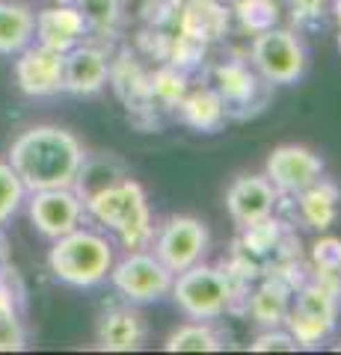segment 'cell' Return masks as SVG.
Here are the masks:
<instances>
[{
    "mask_svg": "<svg viewBox=\"0 0 341 355\" xmlns=\"http://www.w3.org/2000/svg\"><path fill=\"white\" fill-rule=\"evenodd\" d=\"M83 154L81 139L72 130L60 125H33L13 139L6 163L15 169L27 193H33L72 187Z\"/></svg>",
    "mask_w": 341,
    "mask_h": 355,
    "instance_id": "obj_1",
    "label": "cell"
},
{
    "mask_svg": "<svg viewBox=\"0 0 341 355\" xmlns=\"http://www.w3.org/2000/svg\"><path fill=\"white\" fill-rule=\"evenodd\" d=\"M83 210L104 231H110L128 252L151 246V237H155L151 207H149L146 190L131 175L125 181L107 187L104 193L92 196L90 202H83Z\"/></svg>",
    "mask_w": 341,
    "mask_h": 355,
    "instance_id": "obj_2",
    "label": "cell"
},
{
    "mask_svg": "<svg viewBox=\"0 0 341 355\" xmlns=\"http://www.w3.org/2000/svg\"><path fill=\"white\" fill-rule=\"evenodd\" d=\"M116 263V246L95 228H72L53 240L48 252V270L57 282L69 287H98L107 282Z\"/></svg>",
    "mask_w": 341,
    "mask_h": 355,
    "instance_id": "obj_3",
    "label": "cell"
},
{
    "mask_svg": "<svg viewBox=\"0 0 341 355\" xmlns=\"http://www.w3.org/2000/svg\"><path fill=\"white\" fill-rule=\"evenodd\" d=\"M169 293L187 320H219L235 308L238 299L232 275L202 261L184 272H175Z\"/></svg>",
    "mask_w": 341,
    "mask_h": 355,
    "instance_id": "obj_4",
    "label": "cell"
},
{
    "mask_svg": "<svg viewBox=\"0 0 341 355\" xmlns=\"http://www.w3.org/2000/svg\"><path fill=\"white\" fill-rule=\"evenodd\" d=\"M249 65L256 74L270 86H294L306 77L309 69V53L303 39L291 30L270 27L256 33L249 44Z\"/></svg>",
    "mask_w": 341,
    "mask_h": 355,
    "instance_id": "obj_5",
    "label": "cell"
},
{
    "mask_svg": "<svg viewBox=\"0 0 341 355\" xmlns=\"http://www.w3.org/2000/svg\"><path fill=\"white\" fill-rule=\"evenodd\" d=\"M338 311H341V302L324 284H317L315 279L303 282L300 287H294L285 329L294 335L300 349H315L335 331Z\"/></svg>",
    "mask_w": 341,
    "mask_h": 355,
    "instance_id": "obj_6",
    "label": "cell"
},
{
    "mask_svg": "<svg viewBox=\"0 0 341 355\" xmlns=\"http://www.w3.org/2000/svg\"><path fill=\"white\" fill-rule=\"evenodd\" d=\"M107 279L125 302L146 305V302H158V299H163L172 291L175 272L158 258L155 252L134 249V252H128L122 261L113 263V270H110Z\"/></svg>",
    "mask_w": 341,
    "mask_h": 355,
    "instance_id": "obj_7",
    "label": "cell"
},
{
    "mask_svg": "<svg viewBox=\"0 0 341 355\" xmlns=\"http://www.w3.org/2000/svg\"><path fill=\"white\" fill-rule=\"evenodd\" d=\"M211 86L223 98L228 119H247L264 110L270 98V83H264L249 62L226 60L211 69Z\"/></svg>",
    "mask_w": 341,
    "mask_h": 355,
    "instance_id": "obj_8",
    "label": "cell"
},
{
    "mask_svg": "<svg viewBox=\"0 0 341 355\" xmlns=\"http://www.w3.org/2000/svg\"><path fill=\"white\" fill-rule=\"evenodd\" d=\"M208 249H211V231L196 216H169L151 237V252L172 272H184L193 263L205 261Z\"/></svg>",
    "mask_w": 341,
    "mask_h": 355,
    "instance_id": "obj_9",
    "label": "cell"
},
{
    "mask_svg": "<svg viewBox=\"0 0 341 355\" xmlns=\"http://www.w3.org/2000/svg\"><path fill=\"white\" fill-rule=\"evenodd\" d=\"M27 216L33 222V228L42 237L57 240L63 234H69L72 228L81 225V219L86 216L81 196L72 187H53V190H33L27 193Z\"/></svg>",
    "mask_w": 341,
    "mask_h": 355,
    "instance_id": "obj_10",
    "label": "cell"
},
{
    "mask_svg": "<svg viewBox=\"0 0 341 355\" xmlns=\"http://www.w3.org/2000/svg\"><path fill=\"white\" fill-rule=\"evenodd\" d=\"M13 74L18 89L27 98H51L63 92V53L30 42L24 51L15 53Z\"/></svg>",
    "mask_w": 341,
    "mask_h": 355,
    "instance_id": "obj_11",
    "label": "cell"
},
{
    "mask_svg": "<svg viewBox=\"0 0 341 355\" xmlns=\"http://www.w3.org/2000/svg\"><path fill=\"white\" fill-rule=\"evenodd\" d=\"M264 175L279 196H297L324 175V160L306 146H276L264 163Z\"/></svg>",
    "mask_w": 341,
    "mask_h": 355,
    "instance_id": "obj_12",
    "label": "cell"
},
{
    "mask_svg": "<svg viewBox=\"0 0 341 355\" xmlns=\"http://www.w3.org/2000/svg\"><path fill=\"white\" fill-rule=\"evenodd\" d=\"M276 207H279V193L267 181V175H240L226 190V210L240 231L273 216Z\"/></svg>",
    "mask_w": 341,
    "mask_h": 355,
    "instance_id": "obj_13",
    "label": "cell"
},
{
    "mask_svg": "<svg viewBox=\"0 0 341 355\" xmlns=\"http://www.w3.org/2000/svg\"><path fill=\"white\" fill-rule=\"evenodd\" d=\"M110 57L104 48H98L92 42H81L78 48L63 53V92L90 98L98 95L110 83Z\"/></svg>",
    "mask_w": 341,
    "mask_h": 355,
    "instance_id": "obj_14",
    "label": "cell"
},
{
    "mask_svg": "<svg viewBox=\"0 0 341 355\" xmlns=\"http://www.w3.org/2000/svg\"><path fill=\"white\" fill-rule=\"evenodd\" d=\"M86 39H90V24L83 21V15L78 12V6L72 0L69 3L45 6L36 12V36H33V42L65 53V51L78 48Z\"/></svg>",
    "mask_w": 341,
    "mask_h": 355,
    "instance_id": "obj_15",
    "label": "cell"
},
{
    "mask_svg": "<svg viewBox=\"0 0 341 355\" xmlns=\"http://www.w3.org/2000/svg\"><path fill=\"white\" fill-rule=\"evenodd\" d=\"M146 338H149L146 317L128 305L104 311L95 329V343L104 352H134L146 343Z\"/></svg>",
    "mask_w": 341,
    "mask_h": 355,
    "instance_id": "obj_16",
    "label": "cell"
},
{
    "mask_svg": "<svg viewBox=\"0 0 341 355\" xmlns=\"http://www.w3.org/2000/svg\"><path fill=\"white\" fill-rule=\"evenodd\" d=\"M247 299V314L252 317V323H258L264 329L285 326L294 299V284L279 272H270L252 287Z\"/></svg>",
    "mask_w": 341,
    "mask_h": 355,
    "instance_id": "obj_17",
    "label": "cell"
},
{
    "mask_svg": "<svg viewBox=\"0 0 341 355\" xmlns=\"http://www.w3.org/2000/svg\"><path fill=\"white\" fill-rule=\"evenodd\" d=\"M228 18H232V12L226 9V0H184L178 6L175 24H178L181 36L211 44L228 33Z\"/></svg>",
    "mask_w": 341,
    "mask_h": 355,
    "instance_id": "obj_18",
    "label": "cell"
},
{
    "mask_svg": "<svg viewBox=\"0 0 341 355\" xmlns=\"http://www.w3.org/2000/svg\"><path fill=\"white\" fill-rule=\"evenodd\" d=\"M291 198L297 202V214H300V222L306 228H315V231L333 228V222L338 216V198H341L335 181L321 175L312 187H306L303 193H297Z\"/></svg>",
    "mask_w": 341,
    "mask_h": 355,
    "instance_id": "obj_19",
    "label": "cell"
},
{
    "mask_svg": "<svg viewBox=\"0 0 341 355\" xmlns=\"http://www.w3.org/2000/svg\"><path fill=\"white\" fill-rule=\"evenodd\" d=\"M175 113L187 128L199 130V133H217L228 121L223 98L214 92V86H196L187 89V95L178 101Z\"/></svg>",
    "mask_w": 341,
    "mask_h": 355,
    "instance_id": "obj_20",
    "label": "cell"
},
{
    "mask_svg": "<svg viewBox=\"0 0 341 355\" xmlns=\"http://www.w3.org/2000/svg\"><path fill=\"white\" fill-rule=\"evenodd\" d=\"M128 178V166L110 151H101V154H83L81 160V169L74 175V184L72 190L81 196V202H90L92 196L104 193L107 187H113L119 181Z\"/></svg>",
    "mask_w": 341,
    "mask_h": 355,
    "instance_id": "obj_21",
    "label": "cell"
},
{
    "mask_svg": "<svg viewBox=\"0 0 341 355\" xmlns=\"http://www.w3.org/2000/svg\"><path fill=\"white\" fill-rule=\"evenodd\" d=\"M36 36V12L18 0H0V57H15Z\"/></svg>",
    "mask_w": 341,
    "mask_h": 355,
    "instance_id": "obj_22",
    "label": "cell"
},
{
    "mask_svg": "<svg viewBox=\"0 0 341 355\" xmlns=\"http://www.w3.org/2000/svg\"><path fill=\"white\" fill-rule=\"evenodd\" d=\"M167 352H219L226 349V338L217 331L214 320H193L172 331L163 343Z\"/></svg>",
    "mask_w": 341,
    "mask_h": 355,
    "instance_id": "obj_23",
    "label": "cell"
},
{
    "mask_svg": "<svg viewBox=\"0 0 341 355\" xmlns=\"http://www.w3.org/2000/svg\"><path fill=\"white\" fill-rule=\"evenodd\" d=\"M3 272L6 270H0V352H21L27 347V329Z\"/></svg>",
    "mask_w": 341,
    "mask_h": 355,
    "instance_id": "obj_24",
    "label": "cell"
},
{
    "mask_svg": "<svg viewBox=\"0 0 341 355\" xmlns=\"http://www.w3.org/2000/svg\"><path fill=\"white\" fill-rule=\"evenodd\" d=\"M78 12L90 24V33H116V27L125 18V0H72Z\"/></svg>",
    "mask_w": 341,
    "mask_h": 355,
    "instance_id": "obj_25",
    "label": "cell"
},
{
    "mask_svg": "<svg viewBox=\"0 0 341 355\" xmlns=\"http://www.w3.org/2000/svg\"><path fill=\"white\" fill-rule=\"evenodd\" d=\"M232 15L240 21V27L256 36L261 30L276 27L279 3L276 0H232Z\"/></svg>",
    "mask_w": 341,
    "mask_h": 355,
    "instance_id": "obj_26",
    "label": "cell"
},
{
    "mask_svg": "<svg viewBox=\"0 0 341 355\" xmlns=\"http://www.w3.org/2000/svg\"><path fill=\"white\" fill-rule=\"evenodd\" d=\"M187 71L175 69V65H163V69L149 80V95L167 110H175L178 101L187 95Z\"/></svg>",
    "mask_w": 341,
    "mask_h": 355,
    "instance_id": "obj_27",
    "label": "cell"
},
{
    "mask_svg": "<svg viewBox=\"0 0 341 355\" xmlns=\"http://www.w3.org/2000/svg\"><path fill=\"white\" fill-rule=\"evenodd\" d=\"M24 202H27V187L21 184L13 166L0 160V228L18 214Z\"/></svg>",
    "mask_w": 341,
    "mask_h": 355,
    "instance_id": "obj_28",
    "label": "cell"
},
{
    "mask_svg": "<svg viewBox=\"0 0 341 355\" xmlns=\"http://www.w3.org/2000/svg\"><path fill=\"white\" fill-rule=\"evenodd\" d=\"M252 352H297L294 335L285 326H273V329H264L261 335H256V340L249 343Z\"/></svg>",
    "mask_w": 341,
    "mask_h": 355,
    "instance_id": "obj_29",
    "label": "cell"
},
{
    "mask_svg": "<svg viewBox=\"0 0 341 355\" xmlns=\"http://www.w3.org/2000/svg\"><path fill=\"white\" fill-rule=\"evenodd\" d=\"M288 9L297 27H315L324 21L326 0H288Z\"/></svg>",
    "mask_w": 341,
    "mask_h": 355,
    "instance_id": "obj_30",
    "label": "cell"
},
{
    "mask_svg": "<svg viewBox=\"0 0 341 355\" xmlns=\"http://www.w3.org/2000/svg\"><path fill=\"white\" fill-rule=\"evenodd\" d=\"M312 263L315 266H335L341 263V240L338 237H321L312 246Z\"/></svg>",
    "mask_w": 341,
    "mask_h": 355,
    "instance_id": "obj_31",
    "label": "cell"
},
{
    "mask_svg": "<svg viewBox=\"0 0 341 355\" xmlns=\"http://www.w3.org/2000/svg\"><path fill=\"white\" fill-rule=\"evenodd\" d=\"M315 282L324 284L326 291L341 302V263H335V266H315Z\"/></svg>",
    "mask_w": 341,
    "mask_h": 355,
    "instance_id": "obj_32",
    "label": "cell"
},
{
    "mask_svg": "<svg viewBox=\"0 0 341 355\" xmlns=\"http://www.w3.org/2000/svg\"><path fill=\"white\" fill-rule=\"evenodd\" d=\"M333 18L341 24V0H333Z\"/></svg>",
    "mask_w": 341,
    "mask_h": 355,
    "instance_id": "obj_33",
    "label": "cell"
},
{
    "mask_svg": "<svg viewBox=\"0 0 341 355\" xmlns=\"http://www.w3.org/2000/svg\"><path fill=\"white\" fill-rule=\"evenodd\" d=\"M338 48H341V36H338Z\"/></svg>",
    "mask_w": 341,
    "mask_h": 355,
    "instance_id": "obj_34",
    "label": "cell"
}]
</instances>
